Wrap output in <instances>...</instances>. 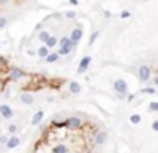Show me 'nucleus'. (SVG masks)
Returning a JSON list of instances; mask_svg holds the SVG:
<instances>
[{
  "label": "nucleus",
  "instance_id": "1",
  "mask_svg": "<svg viewBox=\"0 0 158 153\" xmlns=\"http://www.w3.org/2000/svg\"><path fill=\"white\" fill-rule=\"evenodd\" d=\"M76 46L77 44L72 42L71 39H69V36H64L59 39V49H57V54L59 56H67V54H72L76 49Z\"/></svg>",
  "mask_w": 158,
  "mask_h": 153
},
{
  "label": "nucleus",
  "instance_id": "2",
  "mask_svg": "<svg viewBox=\"0 0 158 153\" xmlns=\"http://www.w3.org/2000/svg\"><path fill=\"white\" fill-rule=\"evenodd\" d=\"M113 89H115V93L118 96H126L128 94V83H126L125 79H116L115 83H113Z\"/></svg>",
  "mask_w": 158,
  "mask_h": 153
},
{
  "label": "nucleus",
  "instance_id": "3",
  "mask_svg": "<svg viewBox=\"0 0 158 153\" xmlns=\"http://www.w3.org/2000/svg\"><path fill=\"white\" fill-rule=\"evenodd\" d=\"M25 76H27V74H25V71L22 69V67L12 66L10 69H9V79L10 81H20V79H24Z\"/></svg>",
  "mask_w": 158,
  "mask_h": 153
},
{
  "label": "nucleus",
  "instance_id": "4",
  "mask_svg": "<svg viewBox=\"0 0 158 153\" xmlns=\"http://www.w3.org/2000/svg\"><path fill=\"white\" fill-rule=\"evenodd\" d=\"M81 126H83V120L79 116H69L67 120H66V128L71 131H77L81 130Z\"/></svg>",
  "mask_w": 158,
  "mask_h": 153
},
{
  "label": "nucleus",
  "instance_id": "5",
  "mask_svg": "<svg viewBox=\"0 0 158 153\" xmlns=\"http://www.w3.org/2000/svg\"><path fill=\"white\" fill-rule=\"evenodd\" d=\"M91 62H93V57L91 56H84L81 61H79V66H77V74H84L88 69H89Z\"/></svg>",
  "mask_w": 158,
  "mask_h": 153
},
{
  "label": "nucleus",
  "instance_id": "6",
  "mask_svg": "<svg viewBox=\"0 0 158 153\" xmlns=\"http://www.w3.org/2000/svg\"><path fill=\"white\" fill-rule=\"evenodd\" d=\"M151 77V69L148 67V66H140L138 67V79L140 81H148Z\"/></svg>",
  "mask_w": 158,
  "mask_h": 153
},
{
  "label": "nucleus",
  "instance_id": "7",
  "mask_svg": "<svg viewBox=\"0 0 158 153\" xmlns=\"http://www.w3.org/2000/svg\"><path fill=\"white\" fill-rule=\"evenodd\" d=\"M0 116L4 118V120H10L14 116V109L7 104V103H2L0 104Z\"/></svg>",
  "mask_w": 158,
  "mask_h": 153
},
{
  "label": "nucleus",
  "instance_id": "8",
  "mask_svg": "<svg viewBox=\"0 0 158 153\" xmlns=\"http://www.w3.org/2000/svg\"><path fill=\"white\" fill-rule=\"evenodd\" d=\"M34 101H36V96H34L32 93L24 91L20 94V103H22V104H34Z\"/></svg>",
  "mask_w": 158,
  "mask_h": 153
},
{
  "label": "nucleus",
  "instance_id": "9",
  "mask_svg": "<svg viewBox=\"0 0 158 153\" xmlns=\"http://www.w3.org/2000/svg\"><path fill=\"white\" fill-rule=\"evenodd\" d=\"M106 140H108V133L106 131H98L94 135V143L96 145H103V143H106Z\"/></svg>",
  "mask_w": 158,
  "mask_h": 153
},
{
  "label": "nucleus",
  "instance_id": "10",
  "mask_svg": "<svg viewBox=\"0 0 158 153\" xmlns=\"http://www.w3.org/2000/svg\"><path fill=\"white\" fill-rule=\"evenodd\" d=\"M81 37H83V29H81V27H76L74 30H72L71 32V36H69V39L72 40V42H76L77 44L79 40H81Z\"/></svg>",
  "mask_w": 158,
  "mask_h": 153
},
{
  "label": "nucleus",
  "instance_id": "11",
  "mask_svg": "<svg viewBox=\"0 0 158 153\" xmlns=\"http://www.w3.org/2000/svg\"><path fill=\"white\" fill-rule=\"evenodd\" d=\"M67 89H69V93H71V94H79V93H81V84L76 83V81H69Z\"/></svg>",
  "mask_w": 158,
  "mask_h": 153
},
{
  "label": "nucleus",
  "instance_id": "12",
  "mask_svg": "<svg viewBox=\"0 0 158 153\" xmlns=\"http://www.w3.org/2000/svg\"><path fill=\"white\" fill-rule=\"evenodd\" d=\"M57 44H59V39H57V37H56V36H50L49 40H47L44 46H46V47L49 49L50 52H52V49H56V46H57Z\"/></svg>",
  "mask_w": 158,
  "mask_h": 153
},
{
  "label": "nucleus",
  "instance_id": "13",
  "mask_svg": "<svg viewBox=\"0 0 158 153\" xmlns=\"http://www.w3.org/2000/svg\"><path fill=\"white\" fill-rule=\"evenodd\" d=\"M19 145H20V140L14 135V136H10V138H9V141H7V145H5V146H7L9 150H12V148H17Z\"/></svg>",
  "mask_w": 158,
  "mask_h": 153
},
{
  "label": "nucleus",
  "instance_id": "14",
  "mask_svg": "<svg viewBox=\"0 0 158 153\" xmlns=\"http://www.w3.org/2000/svg\"><path fill=\"white\" fill-rule=\"evenodd\" d=\"M59 59H61V56L57 54V51H52V52H50V54L47 56L46 59H44V61H46V62H50V64H52V62H57Z\"/></svg>",
  "mask_w": 158,
  "mask_h": 153
},
{
  "label": "nucleus",
  "instance_id": "15",
  "mask_svg": "<svg viewBox=\"0 0 158 153\" xmlns=\"http://www.w3.org/2000/svg\"><path fill=\"white\" fill-rule=\"evenodd\" d=\"M49 54H50V51H49V49L46 47V46H40V47L37 49V56H39L40 59H46V57H47V56H49Z\"/></svg>",
  "mask_w": 158,
  "mask_h": 153
},
{
  "label": "nucleus",
  "instance_id": "16",
  "mask_svg": "<svg viewBox=\"0 0 158 153\" xmlns=\"http://www.w3.org/2000/svg\"><path fill=\"white\" fill-rule=\"evenodd\" d=\"M42 118H44V111L42 109H39L36 114H34V118H32V124L36 126V124H39L40 121H42Z\"/></svg>",
  "mask_w": 158,
  "mask_h": 153
},
{
  "label": "nucleus",
  "instance_id": "17",
  "mask_svg": "<svg viewBox=\"0 0 158 153\" xmlns=\"http://www.w3.org/2000/svg\"><path fill=\"white\" fill-rule=\"evenodd\" d=\"M37 37H39V40H40V42H44V44H46L47 40H49L50 34L47 32V30H40V32H39V36H37Z\"/></svg>",
  "mask_w": 158,
  "mask_h": 153
},
{
  "label": "nucleus",
  "instance_id": "18",
  "mask_svg": "<svg viewBox=\"0 0 158 153\" xmlns=\"http://www.w3.org/2000/svg\"><path fill=\"white\" fill-rule=\"evenodd\" d=\"M52 153H66V145L64 143H57V145L52 148Z\"/></svg>",
  "mask_w": 158,
  "mask_h": 153
},
{
  "label": "nucleus",
  "instance_id": "19",
  "mask_svg": "<svg viewBox=\"0 0 158 153\" xmlns=\"http://www.w3.org/2000/svg\"><path fill=\"white\" fill-rule=\"evenodd\" d=\"M141 93H143V94H156V87H153V86L143 87V89H141Z\"/></svg>",
  "mask_w": 158,
  "mask_h": 153
},
{
  "label": "nucleus",
  "instance_id": "20",
  "mask_svg": "<svg viewBox=\"0 0 158 153\" xmlns=\"http://www.w3.org/2000/svg\"><path fill=\"white\" fill-rule=\"evenodd\" d=\"M148 111L150 113H158V101H151L148 104Z\"/></svg>",
  "mask_w": 158,
  "mask_h": 153
},
{
  "label": "nucleus",
  "instance_id": "21",
  "mask_svg": "<svg viewBox=\"0 0 158 153\" xmlns=\"http://www.w3.org/2000/svg\"><path fill=\"white\" fill-rule=\"evenodd\" d=\"M129 121H131L133 124H140L141 123V116L140 114H131V116H129Z\"/></svg>",
  "mask_w": 158,
  "mask_h": 153
},
{
  "label": "nucleus",
  "instance_id": "22",
  "mask_svg": "<svg viewBox=\"0 0 158 153\" xmlns=\"http://www.w3.org/2000/svg\"><path fill=\"white\" fill-rule=\"evenodd\" d=\"M7 131H9V135H12V136H14L15 133H17V131H19L17 124H9V126H7Z\"/></svg>",
  "mask_w": 158,
  "mask_h": 153
},
{
  "label": "nucleus",
  "instance_id": "23",
  "mask_svg": "<svg viewBox=\"0 0 158 153\" xmlns=\"http://www.w3.org/2000/svg\"><path fill=\"white\" fill-rule=\"evenodd\" d=\"M9 24V19H5V17H0V29H4L5 25Z\"/></svg>",
  "mask_w": 158,
  "mask_h": 153
},
{
  "label": "nucleus",
  "instance_id": "24",
  "mask_svg": "<svg viewBox=\"0 0 158 153\" xmlns=\"http://www.w3.org/2000/svg\"><path fill=\"white\" fill-rule=\"evenodd\" d=\"M9 138H10L9 135H2V136H0V143H2V145H7Z\"/></svg>",
  "mask_w": 158,
  "mask_h": 153
},
{
  "label": "nucleus",
  "instance_id": "25",
  "mask_svg": "<svg viewBox=\"0 0 158 153\" xmlns=\"http://www.w3.org/2000/svg\"><path fill=\"white\" fill-rule=\"evenodd\" d=\"M66 19H76V12H74V10L66 12Z\"/></svg>",
  "mask_w": 158,
  "mask_h": 153
},
{
  "label": "nucleus",
  "instance_id": "26",
  "mask_svg": "<svg viewBox=\"0 0 158 153\" xmlns=\"http://www.w3.org/2000/svg\"><path fill=\"white\" fill-rule=\"evenodd\" d=\"M98 36H99V32H98V30H96V32H93V36H91V37H89V44H93V42H94V40H96V39H98Z\"/></svg>",
  "mask_w": 158,
  "mask_h": 153
},
{
  "label": "nucleus",
  "instance_id": "27",
  "mask_svg": "<svg viewBox=\"0 0 158 153\" xmlns=\"http://www.w3.org/2000/svg\"><path fill=\"white\" fill-rule=\"evenodd\" d=\"M129 15H131V14H129V12H128V10H123V12H121V14H119V17H121V19H128V17H129Z\"/></svg>",
  "mask_w": 158,
  "mask_h": 153
},
{
  "label": "nucleus",
  "instance_id": "28",
  "mask_svg": "<svg viewBox=\"0 0 158 153\" xmlns=\"http://www.w3.org/2000/svg\"><path fill=\"white\" fill-rule=\"evenodd\" d=\"M151 130H153V131H158V120H155L153 123H151Z\"/></svg>",
  "mask_w": 158,
  "mask_h": 153
},
{
  "label": "nucleus",
  "instance_id": "29",
  "mask_svg": "<svg viewBox=\"0 0 158 153\" xmlns=\"http://www.w3.org/2000/svg\"><path fill=\"white\" fill-rule=\"evenodd\" d=\"M9 4H10V0H0V7H5Z\"/></svg>",
  "mask_w": 158,
  "mask_h": 153
},
{
  "label": "nucleus",
  "instance_id": "30",
  "mask_svg": "<svg viewBox=\"0 0 158 153\" xmlns=\"http://www.w3.org/2000/svg\"><path fill=\"white\" fill-rule=\"evenodd\" d=\"M0 64H2V66H5V64H7V59H5L4 56H0Z\"/></svg>",
  "mask_w": 158,
  "mask_h": 153
},
{
  "label": "nucleus",
  "instance_id": "31",
  "mask_svg": "<svg viewBox=\"0 0 158 153\" xmlns=\"http://www.w3.org/2000/svg\"><path fill=\"white\" fill-rule=\"evenodd\" d=\"M69 4H71V5H74V7H76V5H79V0H69Z\"/></svg>",
  "mask_w": 158,
  "mask_h": 153
},
{
  "label": "nucleus",
  "instance_id": "32",
  "mask_svg": "<svg viewBox=\"0 0 158 153\" xmlns=\"http://www.w3.org/2000/svg\"><path fill=\"white\" fill-rule=\"evenodd\" d=\"M4 89H5V84H4V81L0 79V93L4 91Z\"/></svg>",
  "mask_w": 158,
  "mask_h": 153
},
{
  "label": "nucleus",
  "instance_id": "33",
  "mask_svg": "<svg viewBox=\"0 0 158 153\" xmlns=\"http://www.w3.org/2000/svg\"><path fill=\"white\" fill-rule=\"evenodd\" d=\"M126 99H128V101H133V99H135V94H129V93H128V96H126Z\"/></svg>",
  "mask_w": 158,
  "mask_h": 153
},
{
  "label": "nucleus",
  "instance_id": "34",
  "mask_svg": "<svg viewBox=\"0 0 158 153\" xmlns=\"http://www.w3.org/2000/svg\"><path fill=\"white\" fill-rule=\"evenodd\" d=\"M153 84H155V86H158V76L153 77Z\"/></svg>",
  "mask_w": 158,
  "mask_h": 153
}]
</instances>
